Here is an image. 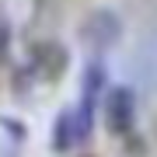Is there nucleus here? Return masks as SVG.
<instances>
[{
	"mask_svg": "<svg viewBox=\"0 0 157 157\" xmlns=\"http://www.w3.org/2000/svg\"><path fill=\"white\" fill-rule=\"evenodd\" d=\"M77 35L80 42L87 45L91 52H105L122 39V17H119L112 7H94L84 21L77 25Z\"/></svg>",
	"mask_w": 157,
	"mask_h": 157,
	"instance_id": "obj_1",
	"label": "nucleus"
},
{
	"mask_svg": "<svg viewBox=\"0 0 157 157\" xmlns=\"http://www.w3.org/2000/svg\"><path fill=\"white\" fill-rule=\"evenodd\" d=\"M136 122V91L126 84H112L105 91V126L108 133L126 136Z\"/></svg>",
	"mask_w": 157,
	"mask_h": 157,
	"instance_id": "obj_2",
	"label": "nucleus"
},
{
	"mask_svg": "<svg viewBox=\"0 0 157 157\" xmlns=\"http://www.w3.org/2000/svg\"><path fill=\"white\" fill-rule=\"evenodd\" d=\"M67 63H70V52H67V45H63V42H42V45H35L32 67L39 70V77H45V80L63 77Z\"/></svg>",
	"mask_w": 157,
	"mask_h": 157,
	"instance_id": "obj_3",
	"label": "nucleus"
},
{
	"mask_svg": "<svg viewBox=\"0 0 157 157\" xmlns=\"http://www.w3.org/2000/svg\"><path fill=\"white\" fill-rule=\"evenodd\" d=\"M108 91V77H105V63L94 59L84 67V77H80V105L94 108L98 105V94H105Z\"/></svg>",
	"mask_w": 157,
	"mask_h": 157,
	"instance_id": "obj_4",
	"label": "nucleus"
},
{
	"mask_svg": "<svg viewBox=\"0 0 157 157\" xmlns=\"http://www.w3.org/2000/svg\"><path fill=\"white\" fill-rule=\"evenodd\" d=\"M80 143V133H77V115H73V108H63L56 115V122H52V150L56 154H67L70 147Z\"/></svg>",
	"mask_w": 157,
	"mask_h": 157,
	"instance_id": "obj_5",
	"label": "nucleus"
},
{
	"mask_svg": "<svg viewBox=\"0 0 157 157\" xmlns=\"http://www.w3.org/2000/svg\"><path fill=\"white\" fill-rule=\"evenodd\" d=\"M11 56V21L0 14V63H7Z\"/></svg>",
	"mask_w": 157,
	"mask_h": 157,
	"instance_id": "obj_6",
	"label": "nucleus"
}]
</instances>
